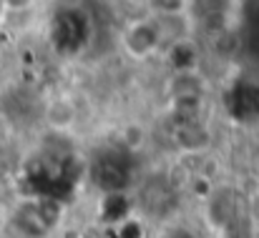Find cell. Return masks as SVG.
Instances as JSON below:
<instances>
[{
  "mask_svg": "<svg viewBox=\"0 0 259 238\" xmlns=\"http://www.w3.org/2000/svg\"><path fill=\"white\" fill-rule=\"evenodd\" d=\"M159 45V35L151 25V20H141L134 23L126 33H123V48L131 58H146L156 50Z\"/></svg>",
  "mask_w": 259,
  "mask_h": 238,
  "instance_id": "cell-1",
  "label": "cell"
},
{
  "mask_svg": "<svg viewBox=\"0 0 259 238\" xmlns=\"http://www.w3.org/2000/svg\"><path fill=\"white\" fill-rule=\"evenodd\" d=\"M156 35H159V43L161 40H174V43H181L186 35H189V18L179 10V13H159L154 20H151Z\"/></svg>",
  "mask_w": 259,
  "mask_h": 238,
  "instance_id": "cell-2",
  "label": "cell"
},
{
  "mask_svg": "<svg viewBox=\"0 0 259 238\" xmlns=\"http://www.w3.org/2000/svg\"><path fill=\"white\" fill-rule=\"evenodd\" d=\"M176 143L184 148V151H194V153H201V151H206L209 148V143H211V136H209V131L201 126V123H194V121H189V123H184L179 131H176Z\"/></svg>",
  "mask_w": 259,
  "mask_h": 238,
  "instance_id": "cell-3",
  "label": "cell"
},
{
  "mask_svg": "<svg viewBox=\"0 0 259 238\" xmlns=\"http://www.w3.org/2000/svg\"><path fill=\"white\" fill-rule=\"evenodd\" d=\"M46 121L56 131H68L76 123V105L71 100H66V98H56L46 108Z\"/></svg>",
  "mask_w": 259,
  "mask_h": 238,
  "instance_id": "cell-4",
  "label": "cell"
},
{
  "mask_svg": "<svg viewBox=\"0 0 259 238\" xmlns=\"http://www.w3.org/2000/svg\"><path fill=\"white\" fill-rule=\"evenodd\" d=\"M121 136H123V143H126L128 151H141V148L146 146V131H144V126H139V123L126 126Z\"/></svg>",
  "mask_w": 259,
  "mask_h": 238,
  "instance_id": "cell-5",
  "label": "cell"
},
{
  "mask_svg": "<svg viewBox=\"0 0 259 238\" xmlns=\"http://www.w3.org/2000/svg\"><path fill=\"white\" fill-rule=\"evenodd\" d=\"M30 3H35V0H3L5 8H28Z\"/></svg>",
  "mask_w": 259,
  "mask_h": 238,
  "instance_id": "cell-6",
  "label": "cell"
},
{
  "mask_svg": "<svg viewBox=\"0 0 259 238\" xmlns=\"http://www.w3.org/2000/svg\"><path fill=\"white\" fill-rule=\"evenodd\" d=\"M3 13H5V5H3V0H0V18H3Z\"/></svg>",
  "mask_w": 259,
  "mask_h": 238,
  "instance_id": "cell-7",
  "label": "cell"
},
{
  "mask_svg": "<svg viewBox=\"0 0 259 238\" xmlns=\"http://www.w3.org/2000/svg\"><path fill=\"white\" fill-rule=\"evenodd\" d=\"M0 63H3V55H0Z\"/></svg>",
  "mask_w": 259,
  "mask_h": 238,
  "instance_id": "cell-8",
  "label": "cell"
}]
</instances>
